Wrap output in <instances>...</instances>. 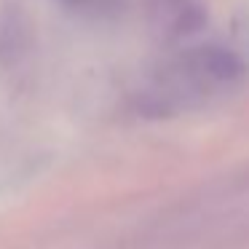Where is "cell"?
Masks as SVG:
<instances>
[{
  "mask_svg": "<svg viewBox=\"0 0 249 249\" xmlns=\"http://www.w3.org/2000/svg\"><path fill=\"white\" fill-rule=\"evenodd\" d=\"M244 75L247 67L236 51L217 43L185 46L145 72L134 91V105L147 118L193 113L233 94Z\"/></svg>",
  "mask_w": 249,
  "mask_h": 249,
  "instance_id": "cell-1",
  "label": "cell"
},
{
  "mask_svg": "<svg viewBox=\"0 0 249 249\" xmlns=\"http://www.w3.org/2000/svg\"><path fill=\"white\" fill-rule=\"evenodd\" d=\"M62 3L83 14H107L118 6L121 0H62Z\"/></svg>",
  "mask_w": 249,
  "mask_h": 249,
  "instance_id": "cell-2",
  "label": "cell"
}]
</instances>
